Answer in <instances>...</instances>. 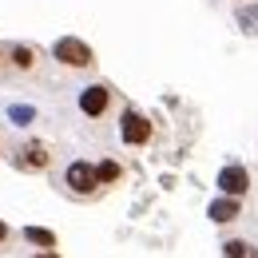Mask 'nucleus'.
Instances as JSON below:
<instances>
[{
    "instance_id": "f257e3e1",
    "label": "nucleus",
    "mask_w": 258,
    "mask_h": 258,
    "mask_svg": "<svg viewBox=\"0 0 258 258\" xmlns=\"http://www.w3.org/2000/svg\"><path fill=\"white\" fill-rule=\"evenodd\" d=\"M60 191H64L68 199H76V203H96L99 195H107L103 187H99L96 167H92L88 159H72L64 167V175H60Z\"/></svg>"
},
{
    "instance_id": "f03ea898",
    "label": "nucleus",
    "mask_w": 258,
    "mask_h": 258,
    "mask_svg": "<svg viewBox=\"0 0 258 258\" xmlns=\"http://www.w3.org/2000/svg\"><path fill=\"white\" fill-rule=\"evenodd\" d=\"M52 60L60 68H72V72H92L96 68V52L92 44H84L80 36H60L52 44Z\"/></svg>"
},
{
    "instance_id": "7ed1b4c3",
    "label": "nucleus",
    "mask_w": 258,
    "mask_h": 258,
    "mask_svg": "<svg viewBox=\"0 0 258 258\" xmlns=\"http://www.w3.org/2000/svg\"><path fill=\"white\" fill-rule=\"evenodd\" d=\"M16 171H24V175H44V171H52V163H56V151H52V143H44V139H24L20 147H16Z\"/></svg>"
},
{
    "instance_id": "20e7f679",
    "label": "nucleus",
    "mask_w": 258,
    "mask_h": 258,
    "mask_svg": "<svg viewBox=\"0 0 258 258\" xmlns=\"http://www.w3.org/2000/svg\"><path fill=\"white\" fill-rule=\"evenodd\" d=\"M119 139H123V147H151L155 123L139 107H123V115H119Z\"/></svg>"
},
{
    "instance_id": "39448f33",
    "label": "nucleus",
    "mask_w": 258,
    "mask_h": 258,
    "mask_svg": "<svg viewBox=\"0 0 258 258\" xmlns=\"http://www.w3.org/2000/svg\"><path fill=\"white\" fill-rule=\"evenodd\" d=\"M76 103H80V111L88 119H107V111L115 107V88L111 84H88Z\"/></svg>"
},
{
    "instance_id": "423d86ee",
    "label": "nucleus",
    "mask_w": 258,
    "mask_h": 258,
    "mask_svg": "<svg viewBox=\"0 0 258 258\" xmlns=\"http://www.w3.org/2000/svg\"><path fill=\"white\" fill-rule=\"evenodd\" d=\"M4 64L12 68L16 76H36V72H40V64H44V52H40L36 44L16 40V44H8V48H4Z\"/></svg>"
},
{
    "instance_id": "0eeeda50",
    "label": "nucleus",
    "mask_w": 258,
    "mask_h": 258,
    "mask_svg": "<svg viewBox=\"0 0 258 258\" xmlns=\"http://www.w3.org/2000/svg\"><path fill=\"white\" fill-rule=\"evenodd\" d=\"M219 191L234 195V199H246L250 195V171L242 163H226L223 171H219Z\"/></svg>"
},
{
    "instance_id": "6e6552de",
    "label": "nucleus",
    "mask_w": 258,
    "mask_h": 258,
    "mask_svg": "<svg viewBox=\"0 0 258 258\" xmlns=\"http://www.w3.org/2000/svg\"><path fill=\"white\" fill-rule=\"evenodd\" d=\"M242 211H246V199H234V195H219L211 207H207V215H211V223L215 226H230L242 219Z\"/></svg>"
},
{
    "instance_id": "1a4fd4ad",
    "label": "nucleus",
    "mask_w": 258,
    "mask_h": 258,
    "mask_svg": "<svg viewBox=\"0 0 258 258\" xmlns=\"http://www.w3.org/2000/svg\"><path fill=\"white\" fill-rule=\"evenodd\" d=\"M92 167H96V179H99V187H103V191H111V187H119V183L127 179L123 163H119V159H111V155H103V159L92 163Z\"/></svg>"
},
{
    "instance_id": "9d476101",
    "label": "nucleus",
    "mask_w": 258,
    "mask_h": 258,
    "mask_svg": "<svg viewBox=\"0 0 258 258\" xmlns=\"http://www.w3.org/2000/svg\"><path fill=\"white\" fill-rule=\"evenodd\" d=\"M20 238L36 246V250H60V238H56V230H44V226H24L20 230Z\"/></svg>"
},
{
    "instance_id": "9b49d317",
    "label": "nucleus",
    "mask_w": 258,
    "mask_h": 258,
    "mask_svg": "<svg viewBox=\"0 0 258 258\" xmlns=\"http://www.w3.org/2000/svg\"><path fill=\"white\" fill-rule=\"evenodd\" d=\"M223 258H258V242H250V238H223Z\"/></svg>"
},
{
    "instance_id": "f8f14e48",
    "label": "nucleus",
    "mask_w": 258,
    "mask_h": 258,
    "mask_svg": "<svg viewBox=\"0 0 258 258\" xmlns=\"http://www.w3.org/2000/svg\"><path fill=\"white\" fill-rule=\"evenodd\" d=\"M12 238H16V230L0 219V250H8V246H12Z\"/></svg>"
},
{
    "instance_id": "ddd939ff",
    "label": "nucleus",
    "mask_w": 258,
    "mask_h": 258,
    "mask_svg": "<svg viewBox=\"0 0 258 258\" xmlns=\"http://www.w3.org/2000/svg\"><path fill=\"white\" fill-rule=\"evenodd\" d=\"M32 258H64L60 250H32Z\"/></svg>"
},
{
    "instance_id": "4468645a",
    "label": "nucleus",
    "mask_w": 258,
    "mask_h": 258,
    "mask_svg": "<svg viewBox=\"0 0 258 258\" xmlns=\"http://www.w3.org/2000/svg\"><path fill=\"white\" fill-rule=\"evenodd\" d=\"M0 68H4V44H0Z\"/></svg>"
},
{
    "instance_id": "2eb2a0df",
    "label": "nucleus",
    "mask_w": 258,
    "mask_h": 258,
    "mask_svg": "<svg viewBox=\"0 0 258 258\" xmlns=\"http://www.w3.org/2000/svg\"><path fill=\"white\" fill-rule=\"evenodd\" d=\"M0 155H4V147H0Z\"/></svg>"
}]
</instances>
